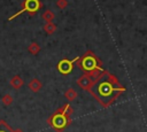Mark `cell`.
<instances>
[{"mask_svg":"<svg viewBox=\"0 0 147 132\" xmlns=\"http://www.w3.org/2000/svg\"><path fill=\"white\" fill-rule=\"evenodd\" d=\"M56 29H57V26H56V24H55L54 22L46 23V24L44 25V31H45L47 34H53V33L56 31Z\"/></svg>","mask_w":147,"mask_h":132,"instance_id":"4fadbf2b","label":"cell"},{"mask_svg":"<svg viewBox=\"0 0 147 132\" xmlns=\"http://www.w3.org/2000/svg\"><path fill=\"white\" fill-rule=\"evenodd\" d=\"M9 84H10V86H11L13 88H15V90H20V88L24 85V79H23L21 76L15 75V76H13V77L10 78Z\"/></svg>","mask_w":147,"mask_h":132,"instance_id":"ba28073f","label":"cell"},{"mask_svg":"<svg viewBox=\"0 0 147 132\" xmlns=\"http://www.w3.org/2000/svg\"><path fill=\"white\" fill-rule=\"evenodd\" d=\"M94 78L91 76V75H88V73H83L77 80H76V84L82 88V90H84V91H90L91 90V87L93 86V84H94Z\"/></svg>","mask_w":147,"mask_h":132,"instance_id":"8992f818","label":"cell"},{"mask_svg":"<svg viewBox=\"0 0 147 132\" xmlns=\"http://www.w3.org/2000/svg\"><path fill=\"white\" fill-rule=\"evenodd\" d=\"M0 132H23V131H21V130H13L6 121L0 119Z\"/></svg>","mask_w":147,"mask_h":132,"instance_id":"8fae6325","label":"cell"},{"mask_svg":"<svg viewBox=\"0 0 147 132\" xmlns=\"http://www.w3.org/2000/svg\"><path fill=\"white\" fill-rule=\"evenodd\" d=\"M56 6L60 9H65L68 6V0H56Z\"/></svg>","mask_w":147,"mask_h":132,"instance_id":"9a60e30c","label":"cell"},{"mask_svg":"<svg viewBox=\"0 0 147 132\" xmlns=\"http://www.w3.org/2000/svg\"><path fill=\"white\" fill-rule=\"evenodd\" d=\"M74 110L69 103L63 104L60 107L52 116L48 117L47 123L51 127H53L56 132H63V130L71 123L70 116L72 115Z\"/></svg>","mask_w":147,"mask_h":132,"instance_id":"7a4b0ae2","label":"cell"},{"mask_svg":"<svg viewBox=\"0 0 147 132\" xmlns=\"http://www.w3.org/2000/svg\"><path fill=\"white\" fill-rule=\"evenodd\" d=\"M1 101H2V103L6 106V107H9L11 103H13V101H14V98L9 94V93H6V94H3L2 95V98H1Z\"/></svg>","mask_w":147,"mask_h":132,"instance_id":"5bb4252c","label":"cell"},{"mask_svg":"<svg viewBox=\"0 0 147 132\" xmlns=\"http://www.w3.org/2000/svg\"><path fill=\"white\" fill-rule=\"evenodd\" d=\"M28 87L31 92L33 93H38L41 88H42V83L38 79V78H32L29 83H28Z\"/></svg>","mask_w":147,"mask_h":132,"instance_id":"52a82bcc","label":"cell"},{"mask_svg":"<svg viewBox=\"0 0 147 132\" xmlns=\"http://www.w3.org/2000/svg\"><path fill=\"white\" fill-rule=\"evenodd\" d=\"M77 61H78V56H76L74 60L63 59V60H61V61L57 63L56 69H57V71H59L60 73H62V75H68V73H70V72L74 70V65H75V63H76Z\"/></svg>","mask_w":147,"mask_h":132,"instance_id":"5b68a950","label":"cell"},{"mask_svg":"<svg viewBox=\"0 0 147 132\" xmlns=\"http://www.w3.org/2000/svg\"><path fill=\"white\" fill-rule=\"evenodd\" d=\"M28 52L32 55H37L39 52H40V46L37 41H32L29 46H28Z\"/></svg>","mask_w":147,"mask_h":132,"instance_id":"7c38bea8","label":"cell"},{"mask_svg":"<svg viewBox=\"0 0 147 132\" xmlns=\"http://www.w3.org/2000/svg\"><path fill=\"white\" fill-rule=\"evenodd\" d=\"M40 7H41V3H40L39 0H24L23 3H22V9L18 10V11H17L16 14H14L13 16H10V17H9V21L14 20L15 17H17L18 15H21V14L24 13V11H28V13H30V14H34V13H37V11L39 10Z\"/></svg>","mask_w":147,"mask_h":132,"instance_id":"277c9868","label":"cell"},{"mask_svg":"<svg viewBox=\"0 0 147 132\" xmlns=\"http://www.w3.org/2000/svg\"><path fill=\"white\" fill-rule=\"evenodd\" d=\"M41 17H42V20H44L46 23H51V22L54 21V18H55V14H54L53 10L47 9V10H45V11L41 14Z\"/></svg>","mask_w":147,"mask_h":132,"instance_id":"9c48e42d","label":"cell"},{"mask_svg":"<svg viewBox=\"0 0 147 132\" xmlns=\"http://www.w3.org/2000/svg\"><path fill=\"white\" fill-rule=\"evenodd\" d=\"M88 92L103 108H108L123 92H125V87L118 81L116 76L103 70L95 78Z\"/></svg>","mask_w":147,"mask_h":132,"instance_id":"6da1fadb","label":"cell"},{"mask_svg":"<svg viewBox=\"0 0 147 132\" xmlns=\"http://www.w3.org/2000/svg\"><path fill=\"white\" fill-rule=\"evenodd\" d=\"M78 96V94H77V92L74 90V88H71V87H69L65 92H64V98L69 101V102H72V101H75L76 100V98Z\"/></svg>","mask_w":147,"mask_h":132,"instance_id":"30bf717a","label":"cell"},{"mask_svg":"<svg viewBox=\"0 0 147 132\" xmlns=\"http://www.w3.org/2000/svg\"><path fill=\"white\" fill-rule=\"evenodd\" d=\"M77 65L79 69H82V71H84V73H94L96 71L103 70L102 69V62L91 51L85 52L84 55L78 57Z\"/></svg>","mask_w":147,"mask_h":132,"instance_id":"3957f363","label":"cell"}]
</instances>
